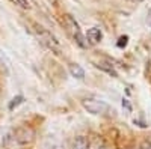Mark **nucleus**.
I'll return each instance as SVG.
<instances>
[{"mask_svg": "<svg viewBox=\"0 0 151 149\" xmlns=\"http://www.w3.org/2000/svg\"><path fill=\"white\" fill-rule=\"evenodd\" d=\"M11 2L15 3V5H18V6L23 8V9H29V8H30V5H29L27 0H11Z\"/></svg>", "mask_w": 151, "mask_h": 149, "instance_id": "nucleus-11", "label": "nucleus"}, {"mask_svg": "<svg viewBox=\"0 0 151 149\" xmlns=\"http://www.w3.org/2000/svg\"><path fill=\"white\" fill-rule=\"evenodd\" d=\"M127 42H129V36H121V38L118 39V47L122 48V47L127 45Z\"/></svg>", "mask_w": 151, "mask_h": 149, "instance_id": "nucleus-12", "label": "nucleus"}, {"mask_svg": "<svg viewBox=\"0 0 151 149\" xmlns=\"http://www.w3.org/2000/svg\"><path fill=\"white\" fill-rule=\"evenodd\" d=\"M35 140V131L30 127H18L14 131V142L20 146L30 145Z\"/></svg>", "mask_w": 151, "mask_h": 149, "instance_id": "nucleus-2", "label": "nucleus"}, {"mask_svg": "<svg viewBox=\"0 0 151 149\" xmlns=\"http://www.w3.org/2000/svg\"><path fill=\"white\" fill-rule=\"evenodd\" d=\"M36 35H38V38H40V41L50 50H53V51H59V41L55 38V36L50 33L48 30H45L44 27H36Z\"/></svg>", "mask_w": 151, "mask_h": 149, "instance_id": "nucleus-4", "label": "nucleus"}, {"mask_svg": "<svg viewBox=\"0 0 151 149\" xmlns=\"http://www.w3.org/2000/svg\"><path fill=\"white\" fill-rule=\"evenodd\" d=\"M70 72H71V76L74 78H79V80H83L85 78V69L80 65H77V63L70 65Z\"/></svg>", "mask_w": 151, "mask_h": 149, "instance_id": "nucleus-8", "label": "nucleus"}, {"mask_svg": "<svg viewBox=\"0 0 151 149\" xmlns=\"http://www.w3.org/2000/svg\"><path fill=\"white\" fill-rule=\"evenodd\" d=\"M139 149H151V140H145V142H142L141 146H139Z\"/></svg>", "mask_w": 151, "mask_h": 149, "instance_id": "nucleus-13", "label": "nucleus"}, {"mask_svg": "<svg viewBox=\"0 0 151 149\" xmlns=\"http://www.w3.org/2000/svg\"><path fill=\"white\" fill-rule=\"evenodd\" d=\"M65 24H67V27L70 29L71 35H73V38L76 39V42H77L80 47H86V36H83L82 30H80V26H79V23L76 21L71 15H65Z\"/></svg>", "mask_w": 151, "mask_h": 149, "instance_id": "nucleus-3", "label": "nucleus"}, {"mask_svg": "<svg viewBox=\"0 0 151 149\" xmlns=\"http://www.w3.org/2000/svg\"><path fill=\"white\" fill-rule=\"evenodd\" d=\"M82 106L85 107V110H88V113L95 115V116H103L110 110V106L106 101L97 98H86L82 101Z\"/></svg>", "mask_w": 151, "mask_h": 149, "instance_id": "nucleus-1", "label": "nucleus"}, {"mask_svg": "<svg viewBox=\"0 0 151 149\" xmlns=\"http://www.w3.org/2000/svg\"><path fill=\"white\" fill-rule=\"evenodd\" d=\"M147 23H148V26L151 27V9L148 11V14H147Z\"/></svg>", "mask_w": 151, "mask_h": 149, "instance_id": "nucleus-14", "label": "nucleus"}, {"mask_svg": "<svg viewBox=\"0 0 151 149\" xmlns=\"http://www.w3.org/2000/svg\"><path fill=\"white\" fill-rule=\"evenodd\" d=\"M101 38H103V33H101V30H100L98 27L88 29V32H86V39L89 41L91 44H98L100 41H101Z\"/></svg>", "mask_w": 151, "mask_h": 149, "instance_id": "nucleus-6", "label": "nucleus"}, {"mask_svg": "<svg viewBox=\"0 0 151 149\" xmlns=\"http://www.w3.org/2000/svg\"><path fill=\"white\" fill-rule=\"evenodd\" d=\"M133 2H136V3H141V2H142V0H133Z\"/></svg>", "mask_w": 151, "mask_h": 149, "instance_id": "nucleus-16", "label": "nucleus"}, {"mask_svg": "<svg viewBox=\"0 0 151 149\" xmlns=\"http://www.w3.org/2000/svg\"><path fill=\"white\" fill-rule=\"evenodd\" d=\"M23 101H24V98L21 95H17L15 98H12V101L9 103V110H14L15 107H18L20 104H23Z\"/></svg>", "mask_w": 151, "mask_h": 149, "instance_id": "nucleus-10", "label": "nucleus"}, {"mask_svg": "<svg viewBox=\"0 0 151 149\" xmlns=\"http://www.w3.org/2000/svg\"><path fill=\"white\" fill-rule=\"evenodd\" d=\"M122 106H125V107L130 110V106H129V103H127V99H124V101H122Z\"/></svg>", "mask_w": 151, "mask_h": 149, "instance_id": "nucleus-15", "label": "nucleus"}, {"mask_svg": "<svg viewBox=\"0 0 151 149\" xmlns=\"http://www.w3.org/2000/svg\"><path fill=\"white\" fill-rule=\"evenodd\" d=\"M98 69H103V71H106V72H109L110 76H113V77H118V74H116V71H115V68H113L112 65H109V63H98V65H95Z\"/></svg>", "mask_w": 151, "mask_h": 149, "instance_id": "nucleus-9", "label": "nucleus"}, {"mask_svg": "<svg viewBox=\"0 0 151 149\" xmlns=\"http://www.w3.org/2000/svg\"><path fill=\"white\" fill-rule=\"evenodd\" d=\"M40 149H67V143L55 135L44 137L40 143Z\"/></svg>", "mask_w": 151, "mask_h": 149, "instance_id": "nucleus-5", "label": "nucleus"}, {"mask_svg": "<svg viewBox=\"0 0 151 149\" xmlns=\"http://www.w3.org/2000/svg\"><path fill=\"white\" fill-rule=\"evenodd\" d=\"M73 149H89V140L85 135H79L73 142Z\"/></svg>", "mask_w": 151, "mask_h": 149, "instance_id": "nucleus-7", "label": "nucleus"}]
</instances>
